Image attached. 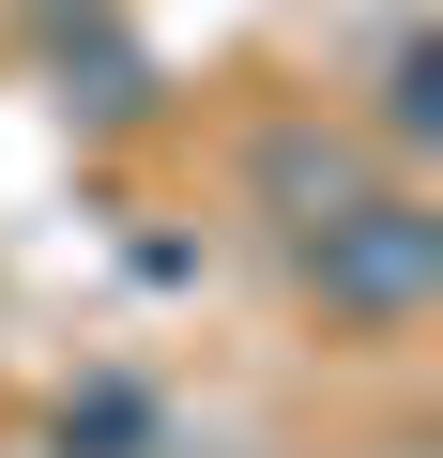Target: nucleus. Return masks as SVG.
<instances>
[{
	"label": "nucleus",
	"mask_w": 443,
	"mask_h": 458,
	"mask_svg": "<svg viewBox=\"0 0 443 458\" xmlns=\"http://www.w3.org/2000/svg\"><path fill=\"white\" fill-rule=\"evenodd\" d=\"M260 199H291L306 229H337V214H352V153L291 123V138H260Z\"/></svg>",
	"instance_id": "nucleus-2"
},
{
	"label": "nucleus",
	"mask_w": 443,
	"mask_h": 458,
	"mask_svg": "<svg viewBox=\"0 0 443 458\" xmlns=\"http://www.w3.org/2000/svg\"><path fill=\"white\" fill-rule=\"evenodd\" d=\"M382 123H397V138H428V123H443V47H428V31L397 47V92H382Z\"/></svg>",
	"instance_id": "nucleus-3"
},
{
	"label": "nucleus",
	"mask_w": 443,
	"mask_h": 458,
	"mask_svg": "<svg viewBox=\"0 0 443 458\" xmlns=\"http://www.w3.org/2000/svg\"><path fill=\"white\" fill-rule=\"evenodd\" d=\"M306 291L337 321H413L443 291V214L428 199H352L337 229H306Z\"/></svg>",
	"instance_id": "nucleus-1"
},
{
	"label": "nucleus",
	"mask_w": 443,
	"mask_h": 458,
	"mask_svg": "<svg viewBox=\"0 0 443 458\" xmlns=\"http://www.w3.org/2000/svg\"><path fill=\"white\" fill-rule=\"evenodd\" d=\"M62 443H92V458H123V443H138V397H92V412H62Z\"/></svg>",
	"instance_id": "nucleus-4"
}]
</instances>
